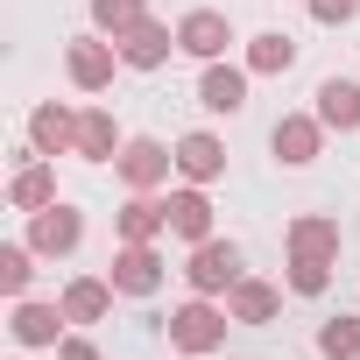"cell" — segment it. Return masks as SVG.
I'll list each match as a JSON object with an SVG mask.
<instances>
[{
  "mask_svg": "<svg viewBox=\"0 0 360 360\" xmlns=\"http://www.w3.org/2000/svg\"><path fill=\"white\" fill-rule=\"evenodd\" d=\"M226 325H233L226 304L191 297V304H176V311H169V346H176V353H219V346H226Z\"/></svg>",
  "mask_w": 360,
  "mask_h": 360,
  "instance_id": "obj_1",
  "label": "cell"
},
{
  "mask_svg": "<svg viewBox=\"0 0 360 360\" xmlns=\"http://www.w3.org/2000/svg\"><path fill=\"white\" fill-rule=\"evenodd\" d=\"M184 283H191V297H226L233 283H240V248L233 240H198L191 248V262H184Z\"/></svg>",
  "mask_w": 360,
  "mask_h": 360,
  "instance_id": "obj_2",
  "label": "cell"
},
{
  "mask_svg": "<svg viewBox=\"0 0 360 360\" xmlns=\"http://www.w3.org/2000/svg\"><path fill=\"white\" fill-rule=\"evenodd\" d=\"M113 169H120V184H127V191H155V184H169L176 148H162L155 134H134V141L113 155Z\"/></svg>",
  "mask_w": 360,
  "mask_h": 360,
  "instance_id": "obj_3",
  "label": "cell"
},
{
  "mask_svg": "<svg viewBox=\"0 0 360 360\" xmlns=\"http://www.w3.org/2000/svg\"><path fill=\"white\" fill-rule=\"evenodd\" d=\"M106 283H113L120 297H155V290H162V255H155V240H120Z\"/></svg>",
  "mask_w": 360,
  "mask_h": 360,
  "instance_id": "obj_4",
  "label": "cell"
},
{
  "mask_svg": "<svg viewBox=\"0 0 360 360\" xmlns=\"http://www.w3.org/2000/svg\"><path fill=\"white\" fill-rule=\"evenodd\" d=\"M64 71H71L78 92H106L113 71H120V43H106V36H78V43L64 50Z\"/></svg>",
  "mask_w": 360,
  "mask_h": 360,
  "instance_id": "obj_5",
  "label": "cell"
},
{
  "mask_svg": "<svg viewBox=\"0 0 360 360\" xmlns=\"http://www.w3.org/2000/svg\"><path fill=\"white\" fill-rule=\"evenodd\" d=\"M226 43H233V22H226L219 8H191L184 22H176V50L198 57V64H219V57H226Z\"/></svg>",
  "mask_w": 360,
  "mask_h": 360,
  "instance_id": "obj_6",
  "label": "cell"
},
{
  "mask_svg": "<svg viewBox=\"0 0 360 360\" xmlns=\"http://www.w3.org/2000/svg\"><path fill=\"white\" fill-rule=\"evenodd\" d=\"M29 155H78V113L71 106H57V99H43L36 113H29Z\"/></svg>",
  "mask_w": 360,
  "mask_h": 360,
  "instance_id": "obj_7",
  "label": "cell"
},
{
  "mask_svg": "<svg viewBox=\"0 0 360 360\" xmlns=\"http://www.w3.org/2000/svg\"><path fill=\"white\" fill-rule=\"evenodd\" d=\"M269 148H276V162L304 169V162H318V148H325V120H318V113H283V120L269 127Z\"/></svg>",
  "mask_w": 360,
  "mask_h": 360,
  "instance_id": "obj_8",
  "label": "cell"
},
{
  "mask_svg": "<svg viewBox=\"0 0 360 360\" xmlns=\"http://www.w3.org/2000/svg\"><path fill=\"white\" fill-rule=\"evenodd\" d=\"M78 240H85V212H78V205H43V212H29V248H36V255H78Z\"/></svg>",
  "mask_w": 360,
  "mask_h": 360,
  "instance_id": "obj_9",
  "label": "cell"
},
{
  "mask_svg": "<svg viewBox=\"0 0 360 360\" xmlns=\"http://www.w3.org/2000/svg\"><path fill=\"white\" fill-rule=\"evenodd\" d=\"M176 176H184V184H219V176H226V141L205 134V127H191L184 141H176Z\"/></svg>",
  "mask_w": 360,
  "mask_h": 360,
  "instance_id": "obj_10",
  "label": "cell"
},
{
  "mask_svg": "<svg viewBox=\"0 0 360 360\" xmlns=\"http://www.w3.org/2000/svg\"><path fill=\"white\" fill-rule=\"evenodd\" d=\"M64 304H36V297H15V318H8V332H15V346H64Z\"/></svg>",
  "mask_w": 360,
  "mask_h": 360,
  "instance_id": "obj_11",
  "label": "cell"
},
{
  "mask_svg": "<svg viewBox=\"0 0 360 360\" xmlns=\"http://www.w3.org/2000/svg\"><path fill=\"white\" fill-rule=\"evenodd\" d=\"M169 50H176V29H169V22H155V15H148L141 29H127V36H120V64H127V71H162V64H169Z\"/></svg>",
  "mask_w": 360,
  "mask_h": 360,
  "instance_id": "obj_12",
  "label": "cell"
},
{
  "mask_svg": "<svg viewBox=\"0 0 360 360\" xmlns=\"http://www.w3.org/2000/svg\"><path fill=\"white\" fill-rule=\"evenodd\" d=\"M162 212H169V233L176 240H212V198H205V184H184V191H169L162 198Z\"/></svg>",
  "mask_w": 360,
  "mask_h": 360,
  "instance_id": "obj_13",
  "label": "cell"
},
{
  "mask_svg": "<svg viewBox=\"0 0 360 360\" xmlns=\"http://www.w3.org/2000/svg\"><path fill=\"white\" fill-rule=\"evenodd\" d=\"M248 64H205V78H198V106L205 113H240L248 106Z\"/></svg>",
  "mask_w": 360,
  "mask_h": 360,
  "instance_id": "obj_14",
  "label": "cell"
},
{
  "mask_svg": "<svg viewBox=\"0 0 360 360\" xmlns=\"http://www.w3.org/2000/svg\"><path fill=\"white\" fill-rule=\"evenodd\" d=\"M311 113L325 120V134H360V78H325Z\"/></svg>",
  "mask_w": 360,
  "mask_h": 360,
  "instance_id": "obj_15",
  "label": "cell"
},
{
  "mask_svg": "<svg viewBox=\"0 0 360 360\" xmlns=\"http://www.w3.org/2000/svg\"><path fill=\"white\" fill-rule=\"evenodd\" d=\"M113 297H120V290H113L106 276H71L57 304H64V318H71V325H99V318L113 311Z\"/></svg>",
  "mask_w": 360,
  "mask_h": 360,
  "instance_id": "obj_16",
  "label": "cell"
},
{
  "mask_svg": "<svg viewBox=\"0 0 360 360\" xmlns=\"http://www.w3.org/2000/svg\"><path fill=\"white\" fill-rule=\"evenodd\" d=\"M226 311H233V325H269V318L283 311V290L262 283V276H240V283L226 290Z\"/></svg>",
  "mask_w": 360,
  "mask_h": 360,
  "instance_id": "obj_17",
  "label": "cell"
},
{
  "mask_svg": "<svg viewBox=\"0 0 360 360\" xmlns=\"http://www.w3.org/2000/svg\"><path fill=\"white\" fill-rule=\"evenodd\" d=\"M8 205H15V212H43V205H57V169H50V155H36V162L15 169Z\"/></svg>",
  "mask_w": 360,
  "mask_h": 360,
  "instance_id": "obj_18",
  "label": "cell"
},
{
  "mask_svg": "<svg viewBox=\"0 0 360 360\" xmlns=\"http://www.w3.org/2000/svg\"><path fill=\"white\" fill-rule=\"evenodd\" d=\"M290 255L339 262V219H332V212H304V219H290Z\"/></svg>",
  "mask_w": 360,
  "mask_h": 360,
  "instance_id": "obj_19",
  "label": "cell"
},
{
  "mask_svg": "<svg viewBox=\"0 0 360 360\" xmlns=\"http://www.w3.org/2000/svg\"><path fill=\"white\" fill-rule=\"evenodd\" d=\"M120 148H127V141H120L113 113H106V106H85V113H78V155H85V162H113Z\"/></svg>",
  "mask_w": 360,
  "mask_h": 360,
  "instance_id": "obj_20",
  "label": "cell"
},
{
  "mask_svg": "<svg viewBox=\"0 0 360 360\" xmlns=\"http://www.w3.org/2000/svg\"><path fill=\"white\" fill-rule=\"evenodd\" d=\"M113 233H120V240H162V233H169V212H162L148 191H134V198L113 212Z\"/></svg>",
  "mask_w": 360,
  "mask_h": 360,
  "instance_id": "obj_21",
  "label": "cell"
},
{
  "mask_svg": "<svg viewBox=\"0 0 360 360\" xmlns=\"http://www.w3.org/2000/svg\"><path fill=\"white\" fill-rule=\"evenodd\" d=\"M290 64H297V43H290L283 29H262V36L248 43V71H255V78H283Z\"/></svg>",
  "mask_w": 360,
  "mask_h": 360,
  "instance_id": "obj_22",
  "label": "cell"
},
{
  "mask_svg": "<svg viewBox=\"0 0 360 360\" xmlns=\"http://www.w3.org/2000/svg\"><path fill=\"white\" fill-rule=\"evenodd\" d=\"M141 22H148V0H92V29L113 36V43H120L127 29H141Z\"/></svg>",
  "mask_w": 360,
  "mask_h": 360,
  "instance_id": "obj_23",
  "label": "cell"
},
{
  "mask_svg": "<svg viewBox=\"0 0 360 360\" xmlns=\"http://www.w3.org/2000/svg\"><path fill=\"white\" fill-rule=\"evenodd\" d=\"M29 283H36V248H29V240L0 248V290H8V297H29Z\"/></svg>",
  "mask_w": 360,
  "mask_h": 360,
  "instance_id": "obj_24",
  "label": "cell"
},
{
  "mask_svg": "<svg viewBox=\"0 0 360 360\" xmlns=\"http://www.w3.org/2000/svg\"><path fill=\"white\" fill-rule=\"evenodd\" d=\"M318 353L325 360H360V318H325L318 325Z\"/></svg>",
  "mask_w": 360,
  "mask_h": 360,
  "instance_id": "obj_25",
  "label": "cell"
},
{
  "mask_svg": "<svg viewBox=\"0 0 360 360\" xmlns=\"http://www.w3.org/2000/svg\"><path fill=\"white\" fill-rule=\"evenodd\" d=\"M290 290H297V297H325V290H332V262L290 255Z\"/></svg>",
  "mask_w": 360,
  "mask_h": 360,
  "instance_id": "obj_26",
  "label": "cell"
},
{
  "mask_svg": "<svg viewBox=\"0 0 360 360\" xmlns=\"http://www.w3.org/2000/svg\"><path fill=\"white\" fill-rule=\"evenodd\" d=\"M360 15V0H311V22H325V29H346Z\"/></svg>",
  "mask_w": 360,
  "mask_h": 360,
  "instance_id": "obj_27",
  "label": "cell"
},
{
  "mask_svg": "<svg viewBox=\"0 0 360 360\" xmlns=\"http://www.w3.org/2000/svg\"><path fill=\"white\" fill-rule=\"evenodd\" d=\"M57 360H106V353H99L92 339H71V332H64V346H57Z\"/></svg>",
  "mask_w": 360,
  "mask_h": 360,
  "instance_id": "obj_28",
  "label": "cell"
},
{
  "mask_svg": "<svg viewBox=\"0 0 360 360\" xmlns=\"http://www.w3.org/2000/svg\"><path fill=\"white\" fill-rule=\"evenodd\" d=\"M184 360H198V353H184Z\"/></svg>",
  "mask_w": 360,
  "mask_h": 360,
  "instance_id": "obj_29",
  "label": "cell"
}]
</instances>
